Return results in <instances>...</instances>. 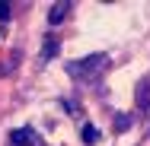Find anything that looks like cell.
I'll use <instances>...</instances> for the list:
<instances>
[{"label":"cell","mask_w":150,"mask_h":146,"mask_svg":"<svg viewBox=\"0 0 150 146\" xmlns=\"http://www.w3.org/2000/svg\"><path fill=\"white\" fill-rule=\"evenodd\" d=\"M35 140H38V133L32 127H19V130L10 133V143L13 146H35Z\"/></svg>","instance_id":"cell-2"},{"label":"cell","mask_w":150,"mask_h":146,"mask_svg":"<svg viewBox=\"0 0 150 146\" xmlns=\"http://www.w3.org/2000/svg\"><path fill=\"white\" fill-rule=\"evenodd\" d=\"M147 137H150V117H147Z\"/></svg>","instance_id":"cell-9"},{"label":"cell","mask_w":150,"mask_h":146,"mask_svg":"<svg viewBox=\"0 0 150 146\" xmlns=\"http://www.w3.org/2000/svg\"><path fill=\"white\" fill-rule=\"evenodd\" d=\"M54 51H58V41H54V38H51V41H48V45H45V57H51V54H54Z\"/></svg>","instance_id":"cell-8"},{"label":"cell","mask_w":150,"mask_h":146,"mask_svg":"<svg viewBox=\"0 0 150 146\" xmlns=\"http://www.w3.org/2000/svg\"><path fill=\"white\" fill-rule=\"evenodd\" d=\"M70 13V3H54L51 6V13H48V22L51 26H58V22H64V16Z\"/></svg>","instance_id":"cell-3"},{"label":"cell","mask_w":150,"mask_h":146,"mask_svg":"<svg viewBox=\"0 0 150 146\" xmlns=\"http://www.w3.org/2000/svg\"><path fill=\"white\" fill-rule=\"evenodd\" d=\"M0 19H3V22L10 19V3H6V0H0Z\"/></svg>","instance_id":"cell-6"},{"label":"cell","mask_w":150,"mask_h":146,"mask_svg":"<svg viewBox=\"0 0 150 146\" xmlns=\"http://www.w3.org/2000/svg\"><path fill=\"white\" fill-rule=\"evenodd\" d=\"M137 105H141V108H150V83L147 80L137 86Z\"/></svg>","instance_id":"cell-4"},{"label":"cell","mask_w":150,"mask_h":146,"mask_svg":"<svg viewBox=\"0 0 150 146\" xmlns=\"http://www.w3.org/2000/svg\"><path fill=\"white\" fill-rule=\"evenodd\" d=\"M128 127H131V117H118L115 121V130H128Z\"/></svg>","instance_id":"cell-7"},{"label":"cell","mask_w":150,"mask_h":146,"mask_svg":"<svg viewBox=\"0 0 150 146\" xmlns=\"http://www.w3.org/2000/svg\"><path fill=\"white\" fill-rule=\"evenodd\" d=\"M83 140H86V143H96V140H99V130H96L93 124H86V127H83Z\"/></svg>","instance_id":"cell-5"},{"label":"cell","mask_w":150,"mask_h":146,"mask_svg":"<svg viewBox=\"0 0 150 146\" xmlns=\"http://www.w3.org/2000/svg\"><path fill=\"white\" fill-rule=\"evenodd\" d=\"M105 67H109V57L105 54H90V57L83 60H74V64H67V73L74 76V80H96L99 73H105Z\"/></svg>","instance_id":"cell-1"}]
</instances>
